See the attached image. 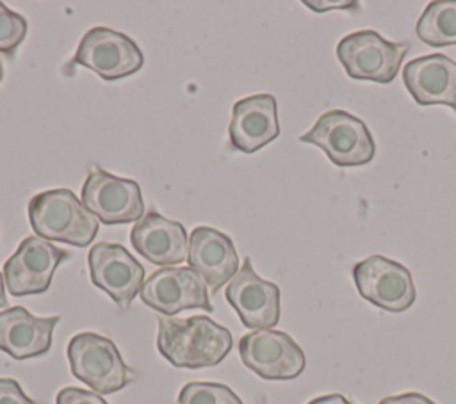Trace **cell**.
Listing matches in <instances>:
<instances>
[{
  "mask_svg": "<svg viewBox=\"0 0 456 404\" xmlns=\"http://www.w3.org/2000/svg\"><path fill=\"white\" fill-rule=\"evenodd\" d=\"M134 249L155 265H176L187 258L189 237L178 221L146 212L130 231Z\"/></svg>",
  "mask_w": 456,
  "mask_h": 404,
  "instance_id": "cell-17",
  "label": "cell"
},
{
  "mask_svg": "<svg viewBox=\"0 0 456 404\" xmlns=\"http://www.w3.org/2000/svg\"><path fill=\"white\" fill-rule=\"evenodd\" d=\"M69 253L34 235L25 237L14 255L4 263V279L14 297L43 294L48 290L53 272Z\"/></svg>",
  "mask_w": 456,
  "mask_h": 404,
  "instance_id": "cell-11",
  "label": "cell"
},
{
  "mask_svg": "<svg viewBox=\"0 0 456 404\" xmlns=\"http://www.w3.org/2000/svg\"><path fill=\"white\" fill-rule=\"evenodd\" d=\"M242 363L269 381H285L297 377L306 365L303 349L283 331L256 329L239 340Z\"/></svg>",
  "mask_w": 456,
  "mask_h": 404,
  "instance_id": "cell-7",
  "label": "cell"
},
{
  "mask_svg": "<svg viewBox=\"0 0 456 404\" xmlns=\"http://www.w3.org/2000/svg\"><path fill=\"white\" fill-rule=\"evenodd\" d=\"M306 7H310L312 11H315V12H324V11H333V9H342V11H354V9H358V2H344V0H338V2H331V0H314V2H310V0H305L303 2Z\"/></svg>",
  "mask_w": 456,
  "mask_h": 404,
  "instance_id": "cell-24",
  "label": "cell"
},
{
  "mask_svg": "<svg viewBox=\"0 0 456 404\" xmlns=\"http://www.w3.org/2000/svg\"><path fill=\"white\" fill-rule=\"evenodd\" d=\"M87 263L93 285L102 288L119 308H128L144 285V267L121 244H94Z\"/></svg>",
  "mask_w": 456,
  "mask_h": 404,
  "instance_id": "cell-12",
  "label": "cell"
},
{
  "mask_svg": "<svg viewBox=\"0 0 456 404\" xmlns=\"http://www.w3.org/2000/svg\"><path fill=\"white\" fill-rule=\"evenodd\" d=\"M82 205L105 224L137 222L144 215L141 189L134 180L91 169L82 185Z\"/></svg>",
  "mask_w": 456,
  "mask_h": 404,
  "instance_id": "cell-9",
  "label": "cell"
},
{
  "mask_svg": "<svg viewBox=\"0 0 456 404\" xmlns=\"http://www.w3.org/2000/svg\"><path fill=\"white\" fill-rule=\"evenodd\" d=\"M308 404H351V402L340 393H330V395L312 399Z\"/></svg>",
  "mask_w": 456,
  "mask_h": 404,
  "instance_id": "cell-26",
  "label": "cell"
},
{
  "mask_svg": "<svg viewBox=\"0 0 456 404\" xmlns=\"http://www.w3.org/2000/svg\"><path fill=\"white\" fill-rule=\"evenodd\" d=\"M403 80L419 105H447L456 112V62L444 53H431L410 61L403 68Z\"/></svg>",
  "mask_w": 456,
  "mask_h": 404,
  "instance_id": "cell-16",
  "label": "cell"
},
{
  "mask_svg": "<svg viewBox=\"0 0 456 404\" xmlns=\"http://www.w3.org/2000/svg\"><path fill=\"white\" fill-rule=\"evenodd\" d=\"M224 295L248 329H273L280 320V288L262 279L249 258L230 279Z\"/></svg>",
  "mask_w": 456,
  "mask_h": 404,
  "instance_id": "cell-13",
  "label": "cell"
},
{
  "mask_svg": "<svg viewBox=\"0 0 456 404\" xmlns=\"http://www.w3.org/2000/svg\"><path fill=\"white\" fill-rule=\"evenodd\" d=\"M157 322V349L173 367H214L232 351V333L207 315H192L187 319L160 315Z\"/></svg>",
  "mask_w": 456,
  "mask_h": 404,
  "instance_id": "cell-1",
  "label": "cell"
},
{
  "mask_svg": "<svg viewBox=\"0 0 456 404\" xmlns=\"http://www.w3.org/2000/svg\"><path fill=\"white\" fill-rule=\"evenodd\" d=\"M207 288V283L191 267H162L144 281L139 295L146 306L166 317L191 308L210 313L214 306Z\"/></svg>",
  "mask_w": 456,
  "mask_h": 404,
  "instance_id": "cell-10",
  "label": "cell"
},
{
  "mask_svg": "<svg viewBox=\"0 0 456 404\" xmlns=\"http://www.w3.org/2000/svg\"><path fill=\"white\" fill-rule=\"evenodd\" d=\"M176 404H242V400L226 384L191 381L180 390Z\"/></svg>",
  "mask_w": 456,
  "mask_h": 404,
  "instance_id": "cell-20",
  "label": "cell"
},
{
  "mask_svg": "<svg viewBox=\"0 0 456 404\" xmlns=\"http://www.w3.org/2000/svg\"><path fill=\"white\" fill-rule=\"evenodd\" d=\"M187 262L212 294L224 283H230L240 269L233 240L226 233L208 226H198L189 235Z\"/></svg>",
  "mask_w": 456,
  "mask_h": 404,
  "instance_id": "cell-14",
  "label": "cell"
},
{
  "mask_svg": "<svg viewBox=\"0 0 456 404\" xmlns=\"http://www.w3.org/2000/svg\"><path fill=\"white\" fill-rule=\"evenodd\" d=\"M55 402L57 404H107L98 393L82 390V388H75V386H66V388L59 390Z\"/></svg>",
  "mask_w": 456,
  "mask_h": 404,
  "instance_id": "cell-22",
  "label": "cell"
},
{
  "mask_svg": "<svg viewBox=\"0 0 456 404\" xmlns=\"http://www.w3.org/2000/svg\"><path fill=\"white\" fill-rule=\"evenodd\" d=\"M27 36V20L0 2V52L12 55Z\"/></svg>",
  "mask_w": 456,
  "mask_h": 404,
  "instance_id": "cell-21",
  "label": "cell"
},
{
  "mask_svg": "<svg viewBox=\"0 0 456 404\" xmlns=\"http://www.w3.org/2000/svg\"><path fill=\"white\" fill-rule=\"evenodd\" d=\"M30 226L45 240L86 247L98 233L100 221L78 201L69 189H50L28 203Z\"/></svg>",
  "mask_w": 456,
  "mask_h": 404,
  "instance_id": "cell-2",
  "label": "cell"
},
{
  "mask_svg": "<svg viewBox=\"0 0 456 404\" xmlns=\"http://www.w3.org/2000/svg\"><path fill=\"white\" fill-rule=\"evenodd\" d=\"M415 34L422 43L435 48L456 44V0L428 4L417 21Z\"/></svg>",
  "mask_w": 456,
  "mask_h": 404,
  "instance_id": "cell-19",
  "label": "cell"
},
{
  "mask_svg": "<svg viewBox=\"0 0 456 404\" xmlns=\"http://www.w3.org/2000/svg\"><path fill=\"white\" fill-rule=\"evenodd\" d=\"M299 141L321 148L337 167L365 166L376 153L367 125L340 109L324 112L308 132L299 135Z\"/></svg>",
  "mask_w": 456,
  "mask_h": 404,
  "instance_id": "cell-4",
  "label": "cell"
},
{
  "mask_svg": "<svg viewBox=\"0 0 456 404\" xmlns=\"http://www.w3.org/2000/svg\"><path fill=\"white\" fill-rule=\"evenodd\" d=\"M0 404H37L25 395L16 379L0 377Z\"/></svg>",
  "mask_w": 456,
  "mask_h": 404,
  "instance_id": "cell-23",
  "label": "cell"
},
{
  "mask_svg": "<svg viewBox=\"0 0 456 404\" xmlns=\"http://www.w3.org/2000/svg\"><path fill=\"white\" fill-rule=\"evenodd\" d=\"M358 294L385 311H404L417 297L411 272L399 262L372 255L353 267Z\"/></svg>",
  "mask_w": 456,
  "mask_h": 404,
  "instance_id": "cell-6",
  "label": "cell"
},
{
  "mask_svg": "<svg viewBox=\"0 0 456 404\" xmlns=\"http://www.w3.org/2000/svg\"><path fill=\"white\" fill-rule=\"evenodd\" d=\"M406 55V43L387 41L374 30L353 32L337 44V57L351 78L378 84H390Z\"/></svg>",
  "mask_w": 456,
  "mask_h": 404,
  "instance_id": "cell-5",
  "label": "cell"
},
{
  "mask_svg": "<svg viewBox=\"0 0 456 404\" xmlns=\"http://www.w3.org/2000/svg\"><path fill=\"white\" fill-rule=\"evenodd\" d=\"M71 62L94 71L103 80H118L141 69L142 53L126 34L93 27L80 39Z\"/></svg>",
  "mask_w": 456,
  "mask_h": 404,
  "instance_id": "cell-8",
  "label": "cell"
},
{
  "mask_svg": "<svg viewBox=\"0 0 456 404\" xmlns=\"http://www.w3.org/2000/svg\"><path fill=\"white\" fill-rule=\"evenodd\" d=\"M68 360L71 374L96 393L119 392L135 379L114 342L96 333L75 335L68 343Z\"/></svg>",
  "mask_w": 456,
  "mask_h": 404,
  "instance_id": "cell-3",
  "label": "cell"
},
{
  "mask_svg": "<svg viewBox=\"0 0 456 404\" xmlns=\"http://www.w3.org/2000/svg\"><path fill=\"white\" fill-rule=\"evenodd\" d=\"M61 317H36L23 306L0 311V351L14 360L46 354L52 347L53 327Z\"/></svg>",
  "mask_w": 456,
  "mask_h": 404,
  "instance_id": "cell-18",
  "label": "cell"
},
{
  "mask_svg": "<svg viewBox=\"0 0 456 404\" xmlns=\"http://www.w3.org/2000/svg\"><path fill=\"white\" fill-rule=\"evenodd\" d=\"M230 144L242 153H255L280 135L276 98L267 93L242 98L232 107Z\"/></svg>",
  "mask_w": 456,
  "mask_h": 404,
  "instance_id": "cell-15",
  "label": "cell"
},
{
  "mask_svg": "<svg viewBox=\"0 0 456 404\" xmlns=\"http://www.w3.org/2000/svg\"><path fill=\"white\" fill-rule=\"evenodd\" d=\"M7 306V297H5V279L4 274L0 272V308Z\"/></svg>",
  "mask_w": 456,
  "mask_h": 404,
  "instance_id": "cell-27",
  "label": "cell"
},
{
  "mask_svg": "<svg viewBox=\"0 0 456 404\" xmlns=\"http://www.w3.org/2000/svg\"><path fill=\"white\" fill-rule=\"evenodd\" d=\"M379 404H435L429 397L417 392H408L394 397H385L379 400Z\"/></svg>",
  "mask_w": 456,
  "mask_h": 404,
  "instance_id": "cell-25",
  "label": "cell"
},
{
  "mask_svg": "<svg viewBox=\"0 0 456 404\" xmlns=\"http://www.w3.org/2000/svg\"><path fill=\"white\" fill-rule=\"evenodd\" d=\"M2 78H4V68H2V61H0V82H2Z\"/></svg>",
  "mask_w": 456,
  "mask_h": 404,
  "instance_id": "cell-28",
  "label": "cell"
}]
</instances>
